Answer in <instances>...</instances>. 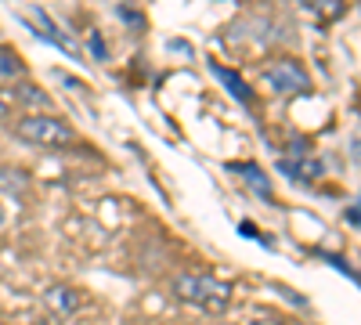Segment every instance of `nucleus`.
I'll return each mask as SVG.
<instances>
[{"label":"nucleus","mask_w":361,"mask_h":325,"mask_svg":"<svg viewBox=\"0 0 361 325\" xmlns=\"http://www.w3.org/2000/svg\"><path fill=\"white\" fill-rule=\"evenodd\" d=\"M173 297L206 314H224L231 307V286L206 271H185L173 278Z\"/></svg>","instance_id":"obj_1"},{"label":"nucleus","mask_w":361,"mask_h":325,"mask_svg":"<svg viewBox=\"0 0 361 325\" xmlns=\"http://www.w3.org/2000/svg\"><path fill=\"white\" fill-rule=\"evenodd\" d=\"M15 137L37 145V149H62V145H73L76 141V130L66 120H58V116L25 112L22 120L15 123Z\"/></svg>","instance_id":"obj_2"},{"label":"nucleus","mask_w":361,"mask_h":325,"mask_svg":"<svg viewBox=\"0 0 361 325\" xmlns=\"http://www.w3.org/2000/svg\"><path fill=\"white\" fill-rule=\"evenodd\" d=\"M264 80L271 83V91L279 94H304L311 91V76L307 69L296 62V58H275L267 69H264Z\"/></svg>","instance_id":"obj_3"},{"label":"nucleus","mask_w":361,"mask_h":325,"mask_svg":"<svg viewBox=\"0 0 361 325\" xmlns=\"http://www.w3.org/2000/svg\"><path fill=\"white\" fill-rule=\"evenodd\" d=\"M282 173H289L293 181H300V185H314L318 177L325 173V166H322V159H314L311 152H307V145L304 141H296L293 149H289V156H282Z\"/></svg>","instance_id":"obj_4"},{"label":"nucleus","mask_w":361,"mask_h":325,"mask_svg":"<svg viewBox=\"0 0 361 325\" xmlns=\"http://www.w3.org/2000/svg\"><path fill=\"white\" fill-rule=\"evenodd\" d=\"M228 170H235V173H243V181H246V185H250V188H253V192H257L260 199H267V202L275 199V195H271V181H267V177H264V170H260L257 163H231Z\"/></svg>","instance_id":"obj_5"},{"label":"nucleus","mask_w":361,"mask_h":325,"mask_svg":"<svg viewBox=\"0 0 361 325\" xmlns=\"http://www.w3.org/2000/svg\"><path fill=\"white\" fill-rule=\"evenodd\" d=\"M44 300H47V307L58 311V314H73V311L80 307V297H76L69 286H51V289L44 293Z\"/></svg>","instance_id":"obj_6"},{"label":"nucleus","mask_w":361,"mask_h":325,"mask_svg":"<svg viewBox=\"0 0 361 325\" xmlns=\"http://www.w3.org/2000/svg\"><path fill=\"white\" fill-rule=\"evenodd\" d=\"M318 22H336L347 15V0H322V4H304Z\"/></svg>","instance_id":"obj_7"},{"label":"nucleus","mask_w":361,"mask_h":325,"mask_svg":"<svg viewBox=\"0 0 361 325\" xmlns=\"http://www.w3.org/2000/svg\"><path fill=\"white\" fill-rule=\"evenodd\" d=\"M214 73H217V76H221V80L228 83V91H231V94H235L238 102H243V105H253V94H250V87L243 83V76H238V73H228V69H224V66H217V62H214Z\"/></svg>","instance_id":"obj_8"},{"label":"nucleus","mask_w":361,"mask_h":325,"mask_svg":"<svg viewBox=\"0 0 361 325\" xmlns=\"http://www.w3.org/2000/svg\"><path fill=\"white\" fill-rule=\"evenodd\" d=\"M22 62H18V54L8 51V47H0V76H22Z\"/></svg>","instance_id":"obj_9"},{"label":"nucleus","mask_w":361,"mask_h":325,"mask_svg":"<svg viewBox=\"0 0 361 325\" xmlns=\"http://www.w3.org/2000/svg\"><path fill=\"white\" fill-rule=\"evenodd\" d=\"M18 98H22L25 105H29V102H33V105H47V98L40 94L37 83H22V87H18Z\"/></svg>","instance_id":"obj_10"},{"label":"nucleus","mask_w":361,"mask_h":325,"mask_svg":"<svg viewBox=\"0 0 361 325\" xmlns=\"http://www.w3.org/2000/svg\"><path fill=\"white\" fill-rule=\"evenodd\" d=\"M90 51H94L98 62H105V58H109V51H105V44H102V37H98V33H90Z\"/></svg>","instance_id":"obj_11"},{"label":"nucleus","mask_w":361,"mask_h":325,"mask_svg":"<svg viewBox=\"0 0 361 325\" xmlns=\"http://www.w3.org/2000/svg\"><path fill=\"white\" fill-rule=\"evenodd\" d=\"M347 221H354V224H361V202H354L350 210H347Z\"/></svg>","instance_id":"obj_12"},{"label":"nucleus","mask_w":361,"mask_h":325,"mask_svg":"<svg viewBox=\"0 0 361 325\" xmlns=\"http://www.w3.org/2000/svg\"><path fill=\"white\" fill-rule=\"evenodd\" d=\"M4 116H8V102H4V98H0V120H4Z\"/></svg>","instance_id":"obj_13"},{"label":"nucleus","mask_w":361,"mask_h":325,"mask_svg":"<svg viewBox=\"0 0 361 325\" xmlns=\"http://www.w3.org/2000/svg\"><path fill=\"white\" fill-rule=\"evenodd\" d=\"M0 228H4V206H0Z\"/></svg>","instance_id":"obj_14"},{"label":"nucleus","mask_w":361,"mask_h":325,"mask_svg":"<svg viewBox=\"0 0 361 325\" xmlns=\"http://www.w3.org/2000/svg\"><path fill=\"white\" fill-rule=\"evenodd\" d=\"M0 325H4V318H0Z\"/></svg>","instance_id":"obj_15"}]
</instances>
